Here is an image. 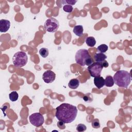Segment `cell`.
Wrapping results in <instances>:
<instances>
[{
    "mask_svg": "<svg viewBox=\"0 0 132 132\" xmlns=\"http://www.w3.org/2000/svg\"><path fill=\"white\" fill-rule=\"evenodd\" d=\"M29 120L30 123L36 127L42 125L44 122V117L40 112H35L31 114L29 117Z\"/></svg>",
    "mask_w": 132,
    "mask_h": 132,
    "instance_id": "obj_7",
    "label": "cell"
},
{
    "mask_svg": "<svg viewBox=\"0 0 132 132\" xmlns=\"http://www.w3.org/2000/svg\"><path fill=\"white\" fill-rule=\"evenodd\" d=\"M90 57H91L88 51L86 49L79 50L76 52L75 56L76 63L82 67L86 65L85 63L86 61Z\"/></svg>",
    "mask_w": 132,
    "mask_h": 132,
    "instance_id": "obj_4",
    "label": "cell"
},
{
    "mask_svg": "<svg viewBox=\"0 0 132 132\" xmlns=\"http://www.w3.org/2000/svg\"><path fill=\"white\" fill-rule=\"evenodd\" d=\"M108 47L106 44H102L97 46V50L100 53H105L108 50Z\"/></svg>",
    "mask_w": 132,
    "mask_h": 132,
    "instance_id": "obj_17",
    "label": "cell"
},
{
    "mask_svg": "<svg viewBox=\"0 0 132 132\" xmlns=\"http://www.w3.org/2000/svg\"><path fill=\"white\" fill-rule=\"evenodd\" d=\"M28 61V57L26 53L23 51L15 53L12 57L13 65L16 68H22L25 66Z\"/></svg>",
    "mask_w": 132,
    "mask_h": 132,
    "instance_id": "obj_3",
    "label": "cell"
},
{
    "mask_svg": "<svg viewBox=\"0 0 132 132\" xmlns=\"http://www.w3.org/2000/svg\"><path fill=\"white\" fill-rule=\"evenodd\" d=\"M39 54L42 57L46 58L48 55V50L47 48L42 47L39 50Z\"/></svg>",
    "mask_w": 132,
    "mask_h": 132,
    "instance_id": "obj_18",
    "label": "cell"
},
{
    "mask_svg": "<svg viewBox=\"0 0 132 132\" xmlns=\"http://www.w3.org/2000/svg\"><path fill=\"white\" fill-rule=\"evenodd\" d=\"M86 129H87V127L86 125H85L83 124H79L76 127V130L78 131H80V132L84 131L86 130Z\"/></svg>",
    "mask_w": 132,
    "mask_h": 132,
    "instance_id": "obj_21",
    "label": "cell"
},
{
    "mask_svg": "<svg viewBox=\"0 0 132 132\" xmlns=\"http://www.w3.org/2000/svg\"><path fill=\"white\" fill-rule=\"evenodd\" d=\"M94 84L97 88L101 89L105 85V80L101 76L95 77L94 78Z\"/></svg>",
    "mask_w": 132,
    "mask_h": 132,
    "instance_id": "obj_10",
    "label": "cell"
},
{
    "mask_svg": "<svg viewBox=\"0 0 132 132\" xmlns=\"http://www.w3.org/2000/svg\"><path fill=\"white\" fill-rule=\"evenodd\" d=\"M59 23L57 20L54 18H50L46 20L44 24V28L46 31L50 32H56L58 29Z\"/></svg>",
    "mask_w": 132,
    "mask_h": 132,
    "instance_id": "obj_5",
    "label": "cell"
},
{
    "mask_svg": "<svg viewBox=\"0 0 132 132\" xmlns=\"http://www.w3.org/2000/svg\"><path fill=\"white\" fill-rule=\"evenodd\" d=\"M79 85V81L76 78H73L71 79L69 83L68 86L72 89H76Z\"/></svg>",
    "mask_w": 132,
    "mask_h": 132,
    "instance_id": "obj_12",
    "label": "cell"
},
{
    "mask_svg": "<svg viewBox=\"0 0 132 132\" xmlns=\"http://www.w3.org/2000/svg\"><path fill=\"white\" fill-rule=\"evenodd\" d=\"M63 10L65 12H66L70 13V12H71L73 11V8L72 5H64L63 6Z\"/></svg>",
    "mask_w": 132,
    "mask_h": 132,
    "instance_id": "obj_19",
    "label": "cell"
},
{
    "mask_svg": "<svg viewBox=\"0 0 132 132\" xmlns=\"http://www.w3.org/2000/svg\"><path fill=\"white\" fill-rule=\"evenodd\" d=\"M57 126L60 129H64L65 127V125H64V123L61 121H59L57 123Z\"/></svg>",
    "mask_w": 132,
    "mask_h": 132,
    "instance_id": "obj_23",
    "label": "cell"
},
{
    "mask_svg": "<svg viewBox=\"0 0 132 132\" xmlns=\"http://www.w3.org/2000/svg\"><path fill=\"white\" fill-rule=\"evenodd\" d=\"M102 65H103V67H104V68H107L108 67V63L107 62V61H106V60H105L104 61H103V62H102Z\"/></svg>",
    "mask_w": 132,
    "mask_h": 132,
    "instance_id": "obj_24",
    "label": "cell"
},
{
    "mask_svg": "<svg viewBox=\"0 0 132 132\" xmlns=\"http://www.w3.org/2000/svg\"><path fill=\"white\" fill-rule=\"evenodd\" d=\"M56 77L55 73L51 70H47L45 71L42 75V79L43 81L46 84L53 82Z\"/></svg>",
    "mask_w": 132,
    "mask_h": 132,
    "instance_id": "obj_8",
    "label": "cell"
},
{
    "mask_svg": "<svg viewBox=\"0 0 132 132\" xmlns=\"http://www.w3.org/2000/svg\"><path fill=\"white\" fill-rule=\"evenodd\" d=\"M9 99L12 102H15L19 98V94L16 91H12L9 94Z\"/></svg>",
    "mask_w": 132,
    "mask_h": 132,
    "instance_id": "obj_16",
    "label": "cell"
},
{
    "mask_svg": "<svg viewBox=\"0 0 132 132\" xmlns=\"http://www.w3.org/2000/svg\"><path fill=\"white\" fill-rule=\"evenodd\" d=\"M10 26V22L6 19H1L0 20V31L1 32H7Z\"/></svg>",
    "mask_w": 132,
    "mask_h": 132,
    "instance_id": "obj_9",
    "label": "cell"
},
{
    "mask_svg": "<svg viewBox=\"0 0 132 132\" xmlns=\"http://www.w3.org/2000/svg\"><path fill=\"white\" fill-rule=\"evenodd\" d=\"M87 45L90 47H93L96 44V40L93 37H88L85 40Z\"/></svg>",
    "mask_w": 132,
    "mask_h": 132,
    "instance_id": "obj_15",
    "label": "cell"
},
{
    "mask_svg": "<svg viewBox=\"0 0 132 132\" xmlns=\"http://www.w3.org/2000/svg\"><path fill=\"white\" fill-rule=\"evenodd\" d=\"M94 58L96 62L102 63L105 60V59L107 58V56L103 53H98L94 55Z\"/></svg>",
    "mask_w": 132,
    "mask_h": 132,
    "instance_id": "obj_11",
    "label": "cell"
},
{
    "mask_svg": "<svg viewBox=\"0 0 132 132\" xmlns=\"http://www.w3.org/2000/svg\"><path fill=\"white\" fill-rule=\"evenodd\" d=\"M92 126L94 128H98L100 127V123L97 119H95L93 120V121L92 122Z\"/></svg>",
    "mask_w": 132,
    "mask_h": 132,
    "instance_id": "obj_20",
    "label": "cell"
},
{
    "mask_svg": "<svg viewBox=\"0 0 132 132\" xmlns=\"http://www.w3.org/2000/svg\"><path fill=\"white\" fill-rule=\"evenodd\" d=\"M77 112L76 106L68 103H62L56 108L55 116L59 121L64 123H70L75 120Z\"/></svg>",
    "mask_w": 132,
    "mask_h": 132,
    "instance_id": "obj_1",
    "label": "cell"
},
{
    "mask_svg": "<svg viewBox=\"0 0 132 132\" xmlns=\"http://www.w3.org/2000/svg\"><path fill=\"white\" fill-rule=\"evenodd\" d=\"M114 83L120 87L127 88L131 81V77L129 72L125 70L117 71L113 77Z\"/></svg>",
    "mask_w": 132,
    "mask_h": 132,
    "instance_id": "obj_2",
    "label": "cell"
},
{
    "mask_svg": "<svg viewBox=\"0 0 132 132\" xmlns=\"http://www.w3.org/2000/svg\"><path fill=\"white\" fill-rule=\"evenodd\" d=\"M105 80V85L108 87H111L113 86L114 82L113 77L111 76H107Z\"/></svg>",
    "mask_w": 132,
    "mask_h": 132,
    "instance_id": "obj_14",
    "label": "cell"
},
{
    "mask_svg": "<svg viewBox=\"0 0 132 132\" xmlns=\"http://www.w3.org/2000/svg\"><path fill=\"white\" fill-rule=\"evenodd\" d=\"M73 32L77 36L80 37L83 35L84 28L82 25H76L75 26L73 29Z\"/></svg>",
    "mask_w": 132,
    "mask_h": 132,
    "instance_id": "obj_13",
    "label": "cell"
},
{
    "mask_svg": "<svg viewBox=\"0 0 132 132\" xmlns=\"http://www.w3.org/2000/svg\"><path fill=\"white\" fill-rule=\"evenodd\" d=\"M103 67L102 63L95 62L88 66V71L91 77H95L100 76Z\"/></svg>",
    "mask_w": 132,
    "mask_h": 132,
    "instance_id": "obj_6",
    "label": "cell"
},
{
    "mask_svg": "<svg viewBox=\"0 0 132 132\" xmlns=\"http://www.w3.org/2000/svg\"><path fill=\"white\" fill-rule=\"evenodd\" d=\"M76 2H77V1L76 0H64L62 1V3L64 5V4L74 5L75 4Z\"/></svg>",
    "mask_w": 132,
    "mask_h": 132,
    "instance_id": "obj_22",
    "label": "cell"
}]
</instances>
